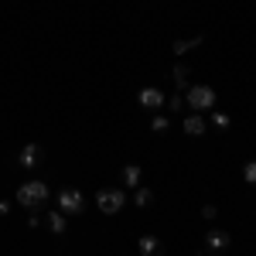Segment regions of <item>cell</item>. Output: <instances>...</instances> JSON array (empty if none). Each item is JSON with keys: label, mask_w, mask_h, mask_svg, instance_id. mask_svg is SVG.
I'll return each mask as SVG.
<instances>
[{"label": "cell", "mask_w": 256, "mask_h": 256, "mask_svg": "<svg viewBox=\"0 0 256 256\" xmlns=\"http://www.w3.org/2000/svg\"><path fill=\"white\" fill-rule=\"evenodd\" d=\"M38 160H41V147H38V144H28V147H20V154H18V164H20V168H28V171H31Z\"/></svg>", "instance_id": "8992f818"}, {"label": "cell", "mask_w": 256, "mask_h": 256, "mask_svg": "<svg viewBox=\"0 0 256 256\" xmlns=\"http://www.w3.org/2000/svg\"><path fill=\"white\" fill-rule=\"evenodd\" d=\"M137 102L144 106V110H164V106H168V99H164V92H160V89H154V86L140 89V92H137Z\"/></svg>", "instance_id": "5b68a950"}, {"label": "cell", "mask_w": 256, "mask_h": 256, "mask_svg": "<svg viewBox=\"0 0 256 256\" xmlns=\"http://www.w3.org/2000/svg\"><path fill=\"white\" fill-rule=\"evenodd\" d=\"M150 130H154V134H168V130H171V123H168V116H160V113H158V116L150 120Z\"/></svg>", "instance_id": "e0dca14e"}, {"label": "cell", "mask_w": 256, "mask_h": 256, "mask_svg": "<svg viewBox=\"0 0 256 256\" xmlns=\"http://www.w3.org/2000/svg\"><path fill=\"white\" fill-rule=\"evenodd\" d=\"M188 76H192V68L178 62V65H174V82H178V89H181V92L188 89Z\"/></svg>", "instance_id": "5bb4252c"}, {"label": "cell", "mask_w": 256, "mask_h": 256, "mask_svg": "<svg viewBox=\"0 0 256 256\" xmlns=\"http://www.w3.org/2000/svg\"><path fill=\"white\" fill-rule=\"evenodd\" d=\"M184 134H188V137H202V134H205L202 113H188V116H184Z\"/></svg>", "instance_id": "30bf717a"}, {"label": "cell", "mask_w": 256, "mask_h": 256, "mask_svg": "<svg viewBox=\"0 0 256 256\" xmlns=\"http://www.w3.org/2000/svg\"><path fill=\"white\" fill-rule=\"evenodd\" d=\"M134 205H137V208H150V205H154V192H150L147 184L134 188Z\"/></svg>", "instance_id": "4fadbf2b"}, {"label": "cell", "mask_w": 256, "mask_h": 256, "mask_svg": "<svg viewBox=\"0 0 256 256\" xmlns=\"http://www.w3.org/2000/svg\"><path fill=\"white\" fill-rule=\"evenodd\" d=\"M168 110L181 113V110H184V92H174V96H168Z\"/></svg>", "instance_id": "ac0fdd59"}, {"label": "cell", "mask_w": 256, "mask_h": 256, "mask_svg": "<svg viewBox=\"0 0 256 256\" xmlns=\"http://www.w3.org/2000/svg\"><path fill=\"white\" fill-rule=\"evenodd\" d=\"M44 222H48V229H52L55 236H65V232H68V216H62V212H48Z\"/></svg>", "instance_id": "9c48e42d"}, {"label": "cell", "mask_w": 256, "mask_h": 256, "mask_svg": "<svg viewBox=\"0 0 256 256\" xmlns=\"http://www.w3.org/2000/svg\"><path fill=\"white\" fill-rule=\"evenodd\" d=\"M216 102H218V96H216L212 86H188V89H184V106H192V113L212 110Z\"/></svg>", "instance_id": "7a4b0ae2"}, {"label": "cell", "mask_w": 256, "mask_h": 256, "mask_svg": "<svg viewBox=\"0 0 256 256\" xmlns=\"http://www.w3.org/2000/svg\"><path fill=\"white\" fill-rule=\"evenodd\" d=\"M7 212H10V202H4V198H0V216H7Z\"/></svg>", "instance_id": "ffe728a7"}, {"label": "cell", "mask_w": 256, "mask_h": 256, "mask_svg": "<svg viewBox=\"0 0 256 256\" xmlns=\"http://www.w3.org/2000/svg\"><path fill=\"white\" fill-rule=\"evenodd\" d=\"M140 181H144V171H140V164H126V168H123V184L134 192V188H140Z\"/></svg>", "instance_id": "8fae6325"}, {"label": "cell", "mask_w": 256, "mask_h": 256, "mask_svg": "<svg viewBox=\"0 0 256 256\" xmlns=\"http://www.w3.org/2000/svg\"><path fill=\"white\" fill-rule=\"evenodd\" d=\"M202 41H205L202 34H198V38H178L174 44H171V52H174V55H188V52H195Z\"/></svg>", "instance_id": "7c38bea8"}, {"label": "cell", "mask_w": 256, "mask_h": 256, "mask_svg": "<svg viewBox=\"0 0 256 256\" xmlns=\"http://www.w3.org/2000/svg\"><path fill=\"white\" fill-rule=\"evenodd\" d=\"M137 253L140 256H160V239L158 236H140L137 239Z\"/></svg>", "instance_id": "ba28073f"}, {"label": "cell", "mask_w": 256, "mask_h": 256, "mask_svg": "<svg viewBox=\"0 0 256 256\" xmlns=\"http://www.w3.org/2000/svg\"><path fill=\"white\" fill-rule=\"evenodd\" d=\"M58 212L62 216H82L86 212V198L79 188H62L58 192Z\"/></svg>", "instance_id": "277c9868"}, {"label": "cell", "mask_w": 256, "mask_h": 256, "mask_svg": "<svg viewBox=\"0 0 256 256\" xmlns=\"http://www.w3.org/2000/svg\"><path fill=\"white\" fill-rule=\"evenodd\" d=\"M229 123H232V120H229V113H222V110H216V113H212V126H216V130H229Z\"/></svg>", "instance_id": "9a60e30c"}, {"label": "cell", "mask_w": 256, "mask_h": 256, "mask_svg": "<svg viewBox=\"0 0 256 256\" xmlns=\"http://www.w3.org/2000/svg\"><path fill=\"white\" fill-rule=\"evenodd\" d=\"M229 242H232V236H229L226 229H212V232L205 236V246H208V250H229Z\"/></svg>", "instance_id": "52a82bcc"}, {"label": "cell", "mask_w": 256, "mask_h": 256, "mask_svg": "<svg viewBox=\"0 0 256 256\" xmlns=\"http://www.w3.org/2000/svg\"><path fill=\"white\" fill-rule=\"evenodd\" d=\"M18 205H24L28 212H34V208H44L48 205V198H52V188L44 184V181H24L18 184Z\"/></svg>", "instance_id": "6da1fadb"}, {"label": "cell", "mask_w": 256, "mask_h": 256, "mask_svg": "<svg viewBox=\"0 0 256 256\" xmlns=\"http://www.w3.org/2000/svg\"><path fill=\"white\" fill-rule=\"evenodd\" d=\"M216 216H218V208L212 205V202H208V205H202V218H205V222H216Z\"/></svg>", "instance_id": "d6986e66"}, {"label": "cell", "mask_w": 256, "mask_h": 256, "mask_svg": "<svg viewBox=\"0 0 256 256\" xmlns=\"http://www.w3.org/2000/svg\"><path fill=\"white\" fill-rule=\"evenodd\" d=\"M96 205H99V212L116 216L120 208L126 205V195H123V188H99L96 192Z\"/></svg>", "instance_id": "3957f363"}, {"label": "cell", "mask_w": 256, "mask_h": 256, "mask_svg": "<svg viewBox=\"0 0 256 256\" xmlns=\"http://www.w3.org/2000/svg\"><path fill=\"white\" fill-rule=\"evenodd\" d=\"M242 181H246V184H256V158L242 164Z\"/></svg>", "instance_id": "2e32d148"}]
</instances>
